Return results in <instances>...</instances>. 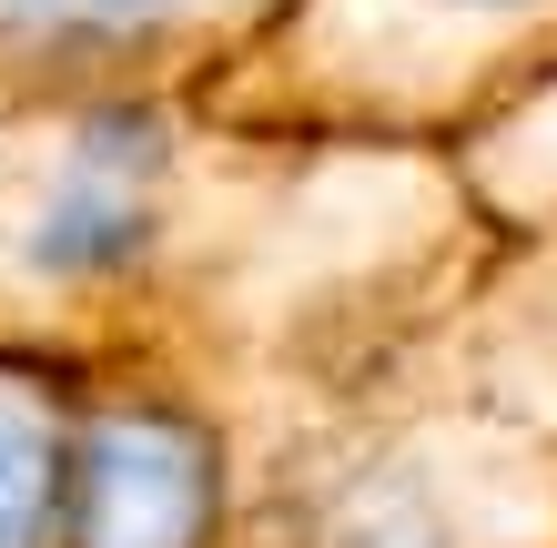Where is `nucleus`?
I'll return each instance as SVG.
<instances>
[{"label":"nucleus","mask_w":557,"mask_h":548,"mask_svg":"<svg viewBox=\"0 0 557 548\" xmlns=\"http://www.w3.org/2000/svg\"><path fill=\"white\" fill-rule=\"evenodd\" d=\"M72 508V376L0 356V548H61Z\"/></svg>","instance_id":"obj_5"},{"label":"nucleus","mask_w":557,"mask_h":548,"mask_svg":"<svg viewBox=\"0 0 557 548\" xmlns=\"http://www.w3.org/2000/svg\"><path fill=\"white\" fill-rule=\"evenodd\" d=\"M61 548H234V427L173 376H72Z\"/></svg>","instance_id":"obj_3"},{"label":"nucleus","mask_w":557,"mask_h":548,"mask_svg":"<svg viewBox=\"0 0 557 548\" xmlns=\"http://www.w3.org/2000/svg\"><path fill=\"white\" fill-rule=\"evenodd\" d=\"M456 183L203 102L0 112V356L244 397L436 315Z\"/></svg>","instance_id":"obj_1"},{"label":"nucleus","mask_w":557,"mask_h":548,"mask_svg":"<svg viewBox=\"0 0 557 548\" xmlns=\"http://www.w3.org/2000/svg\"><path fill=\"white\" fill-rule=\"evenodd\" d=\"M557 82V0H284L193 102L264 143L436 153Z\"/></svg>","instance_id":"obj_2"},{"label":"nucleus","mask_w":557,"mask_h":548,"mask_svg":"<svg viewBox=\"0 0 557 548\" xmlns=\"http://www.w3.org/2000/svg\"><path fill=\"white\" fill-rule=\"evenodd\" d=\"M284 0H0V112L30 102H193Z\"/></svg>","instance_id":"obj_4"}]
</instances>
